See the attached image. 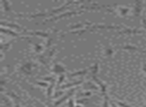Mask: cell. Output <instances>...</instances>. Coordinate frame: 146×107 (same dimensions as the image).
Returning a JSON list of instances; mask_svg holds the SVG:
<instances>
[{
    "label": "cell",
    "mask_w": 146,
    "mask_h": 107,
    "mask_svg": "<svg viewBox=\"0 0 146 107\" xmlns=\"http://www.w3.org/2000/svg\"><path fill=\"white\" fill-rule=\"evenodd\" d=\"M81 3H83V1H68V2H65V3H63L60 7L53 8V9H51V10L47 11V13H48V17H50V16L53 17V16H56V15L61 14L62 11L66 10V9L72 4H81Z\"/></svg>",
    "instance_id": "6da1fadb"
},
{
    "label": "cell",
    "mask_w": 146,
    "mask_h": 107,
    "mask_svg": "<svg viewBox=\"0 0 146 107\" xmlns=\"http://www.w3.org/2000/svg\"><path fill=\"white\" fill-rule=\"evenodd\" d=\"M84 11L83 10H76V11H68V12H65V13H61L59 15H56V16H53L51 18H47L45 21H43V24L47 22H53V21H57V20H60L62 18H65V17H70L73 16V15H79L82 14Z\"/></svg>",
    "instance_id": "7a4b0ae2"
},
{
    "label": "cell",
    "mask_w": 146,
    "mask_h": 107,
    "mask_svg": "<svg viewBox=\"0 0 146 107\" xmlns=\"http://www.w3.org/2000/svg\"><path fill=\"white\" fill-rule=\"evenodd\" d=\"M33 67H36V64L31 62V61H29V62L23 63V64L20 66V68H19V70H20L22 73H24L25 75H32Z\"/></svg>",
    "instance_id": "3957f363"
},
{
    "label": "cell",
    "mask_w": 146,
    "mask_h": 107,
    "mask_svg": "<svg viewBox=\"0 0 146 107\" xmlns=\"http://www.w3.org/2000/svg\"><path fill=\"white\" fill-rule=\"evenodd\" d=\"M75 90H76L75 88L72 89V90L69 91V92L67 93L66 95H64V96L61 97L60 99H58V100H57V101H55V103H54V104H53V106H52V107H57V106H59V105L62 104L63 102H65V101H66L67 99H70V98H71V96H72V95H73V93L75 92Z\"/></svg>",
    "instance_id": "277c9868"
},
{
    "label": "cell",
    "mask_w": 146,
    "mask_h": 107,
    "mask_svg": "<svg viewBox=\"0 0 146 107\" xmlns=\"http://www.w3.org/2000/svg\"><path fill=\"white\" fill-rule=\"evenodd\" d=\"M144 31L143 30H139V29H135V28H125L124 30H120L118 32L119 35H123V34H130V35H135V34H143Z\"/></svg>",
    "instance_id": "5b68a950"
},
{
    "label": "cell",
    "mask_w": 146,
    "mask_h": 107,
    "mask_svg": "<svg viewBox=\"0 0 146 107\" xmlns=\"http://www.w3.org/2000/svg\"><path fill=\"white\" fill-rule=\"evenodd\" d=\"M142 7H143V2L142 1H136L134 2L133 7V14L135 17H139L142 12Z\"/></svg>",
    "instance_id": "8992f818"
},
{
    "label": "cell",
    "mask_w": 146,
    "mask_h": 107,
    "mask_svg": "<svg viewBox=\"0 0 146 107\" xmlns=\"http://www.w3.org/2000/svg\"><path fill=\"white\" fill-rule=\"evenodd\" d=\"M51 71H52L54 74L62 75V74H65V72H66V69H65L64 67L60 64V63H55V64L53 65Z\"/></svg>",
    "instance_id": "52a82bcc"
},
{
    "label": "cell",
    "mask_w": 146,
    "mask_h": 107,
    "mask_svg": "<svg viewBox=\"0 0 146 107\" xmlns=\"http://www.w3.org/2000/svg\"><path fill=\"white\" fill-rule=\"evenodd\" d=\"M1 25H2V27H5L7 26L8 28H13V29H17V30H22V31H26L24 29V27L20 26V25L18 24H15V23H10V22H5V21H1Z\"/></svg>",
    "instance_id": "ba28073f"
},
{
    "label": "cell",
    "mask_w": 146,
    "mask_h": 107,
    "mask_svg": "<svg viewBox=\"0 0 146 107\" xmlns=\"http://www.w3.org/2000/svg\"><path fill=\"white\" fill-rule=\"evenodd\" d=\"M1 31H2L3 34H7V35H10V36H13V37H22V34H19V33L17 32H14L13 30H11V29L9 28H5V27H2L1 28Z\"/></svg>",
    "instance_id": "9c48e42d"
},
{
    "label": "cell",
    "mask_w": 146,
    "mask_h": 107,
    "mask_svg": "<svg viewBox=\"0 0 146 107\" xmlns=\"http://www.w3.org/2000/svg\"><path fill=\"white\" fill-rule=\"evenodd\" d=\"M82 83H84L83 80H78V81H75V82H71V83H67V84H63L60 88L62 89V90H64V89H66V88H70V87H75V86H77V85H81ZM60 88H59V89H60Z\"/></svg>",
    "instance_id": "30bf717a"
},
{
    "label": "cell",
    "mask_w": 146,
    "mask_h": 107,
    "mask_svg": "<svg viewBox=\"0 0 146 107\" xmlns=\"http://www.w3.org/2000/svg\"><path fill=\"white\" fill-rule=\"evenodd\" d=\"M91 69L89 68H85V69H81V70H78V71H75V72L73 73H70L69 74V77H76V76H80V75H85L88 71H90Z\"/></svg>",
    "instance_id": "8fae6325"
},
{
    "label": "cell",
    "mask_w": 146,
    "mask_h": 107,
    "mask_svg": "<svg viewBox=\"0 0 146 107\" xmlns=\"http://www.w3.org/2000/svg\"><path fill=\"white\" fill-rule=\"evenodd\" d=\"M121 49H123V50H128V51H139V52H143V51H142L141 49L138 48V47L133 46V45H129V44L122 46Z\"/></svg>",
    "instance_id": "7c38bea8"
},
{
    "label": "cell",
    "mask_w": 146,
    "mask_h": 107,
    "mask_svg": "<svg viewBox=\"0 0 146 107\" xmlns=\"http://www.w3.org/2000/svg\"><path fill=\"white\" fill-rule=\"evenodd\" d=\"M13 43V40H10L8 41V42H5V43H2V45H1V52L4 53L5 51L9 50L11 47V45H12Z\"/></svg>",
    "instance_id": "4fadbf2b"
},
{
    "label": "cell",
    "mask_w": 146,
    "mask_h": 107,
    "mask_svg": "<svg viewBox=\"0 0 146 107\" xmlns=\"http://www.w3.org/2000/svg\"><path fill=\"white\" fill-rule=\"evenodd\" d=\"M90 69H91V70H90V72H91L92 76H96V75H97V73H98V71H99V62L94 63V65L90 67Z\"/></svg>",
    "instance_id": "5bb4252c"
},
{
    "label": "cell",
    "mask_w": 146,
    "mask_h": 107,
    "mask_svg": "<svg viewBox=\"0 0 146 107\" xmlns=\"http://www.w3.org/2000/svg\"><path fill=\"white\" fill-rule=\"evenodd\" d=\"M54 84L55 83H51L48 87H47V92H46V95H47V101L50 100L51 97L52 96V91H53V88H54Z\"/></svg>",
    "instance_id": "9a60e30c"
},
{
    "label": "cell",
    "mask_w": 146,
    "mask_h": 107,
    "mask_svg": "<svg viewBox=\"0 0 146 107\" xmlns=\"http://www.w3.org/2000/svg\"><path fill=\"white\" fill-rule=\"evenodd\" d=\"M1 4H2V6H3V9H4V12H11V11H12V9H11V7H10V3H9L8 1L3 0V1H1Z\"/></svg>",
    "instance_id": "2e32d148"
},
{
    "label": "cell",
    "mask_w": 146,
    "mask_h": 107,
    "mask_svg": "<svg viewBox=\"0 0 146 107\" xmlns=\"http://www.w3.org/2000/svg\"><path fill=\"white\" fill-rule=\"evenodd\" d=\"M84 89L88 91V89H92V90H98V87L92 82H85L84 83Z\"/></svg>",
    "instance_id": "e0dca14e"
},
{
    "label": "cell",
    "mask_w": 146,
    "mask_h": 107,
    "mask_svg": "<svg viewBox=\"0 0 146 107\" xmlns=\"http://www.w3.org/2000/svg\"><path fill=\"white\" fill-rule=\"evenodd\" d=\"M113 53H114V50L112 49V47H105V49H104V51H103L104 56H106V57H111L112 55H113Z\"/></svg>",
    "instance_id": "ac0fdd59"
},
{
    "label": "cell",
    "mask_w": 146,
    "mask_h": 107,
    "mask_svg": "<svg viewBox=\"0 0 146 107\" xmlns=\"http://www.w3.org/2000/svg\"><path fill=\"white\" fill-rule=\"evenodd\" d=\"M33 47H34V51L38 55L42 53V51H43V46H42V45L38 44V43H34V44H33Z\"/></svg>",
    "instance_id": "d6986e66"
},
{
    "label": "cell",
    "mask_w": 146,
    "mask_h": 107,
    "mask_svg": "<svg viewBox=\"0 0 146 107\" xmlns=\"http://www.w3.org/2000/svg\"><path fill=\"white\" fill-rule=\"evenodd\" d=\"M65 80V74H62V75H60L59 76V79H58V82H57V86H56V90H58L59 88H60L61 86H62V83H63V81Z\"/></svg>",
    "instance_id": "ffe728a7"
},
{
    "label": "cell",
    "mask_w": 146,
    "mask_h": 107,
    "mask_svg": "<svg viewBox=\"0 0 146 107\" xmlns=\"http://www.w3.org/2000/svg\"><path fill=\"white\" fill-rule=\"evenodd\" d=\"M104 101H103V107H109V97H108L107 94H104Z\"/></svg>",
    "instance_id": "44dd1931"
},
{
    "label": "cell",
    "mask_w": 146,
    "mask_h": 107,
    "mask_svg": "<svg viewBox=\"0 0 146 107\" xmlns=\"http://www.w3.org/2000/svg\"><path fill=\"white\" fill-rule=\"evenodd\" d=\"M42 80L45 81V82L55 83V80H56V79H55L54 77H42Z\"/></svg>",
    "instance_id": "7402d4cb"
},
{
    "label": "cell",
    "mask_w": 146,
    "mask_h": 107,
    "mask_svg": "<svg viewBox=\"0 0 146 107\" xmlns=\"http://www.w3.org/2000/svg\"><path fill=\"white\" fill-rule=\"evenodd\" d=\"M115 103L116 104H118V106L119 107H132V106H130L129 104H126V103L122 102V101H115Z\"/></svg>",
    "instance_id": "603a6c76"
},
{
    "label": "cell",
    "mask_w": 146,
    "mask_h": 107,
    "mask_svg": "<svg viewBox=\"0 0 146 107\" xmlns=\"http://www.w3.org/2000/svg\"><path fill=\"white\" fill-rule=\"evenodd\" d=\"M80 97H87V96H91V92L90 91H85V92H80L79 93Z\"/></svg>",
    "instance_id": "cb8c5ba5"
},
{
    "label": "cell",
    "mask_w": 146,
    "mask_h": 107,
    "mask_svg": "<svg viewBox=\"0 0 146 107\" xmlns=\"http://www.w3.org/2000/svg\"><path fill=\"white\" fill-rule=\"evenodd\" d=\"M63 93H64L63 91H58V90H56V91H55V93H54V96H53V98H58V97L62 96Z\"/></svg>",
    "instance_id": "d4e9b609"
},
{
    "label": "cell",
    "mask_w": 146,
    "mask_h": 107,
    "mask_svg": "<svg viewBox=\"0 0 146 107\" xmlns=\"http://www.w3.org/2000/svg\"><path fill=\"white\" fill-rule=\"evenodd\" d=\"M35 84H37L38 86H42V87H48V83L43 81V82H39V81H36Z\"/></svg>",
    "instance_id": "484cf974"
},
{
    "label": "cell",
    "mask_w": 146,
    "mask_h": 107,
    "mask_svg": "<svg viewBox=\"0 0 146 107\" xmlns=\"http://www.w3.org/2000/svg\"><path fill=\"white\" fill-rule=\"evenodd\" d=\"M141 22H142V26L144 27V30L146 31V17L144 16L141 17Z\"/></svg>",
    "instance_id": "4316f807"
},
{
    "label": "cell",
    "mask_w": 146,
    "mask_h": 107,
    "mask_svg": "<svg viewBox=\"0 0 146 107\" xmlns=\"http://www.w3.org/2000/svg\"><path fill=\"white\" fill-rule=\"evenodd\" d=\"M34 103H35V107H45L43 103H41L40 101L38 100H34Z\"/></svg>",
    "instance_id": "83f0119b"
},
{
    "label": "cell",
    "mask_w": 146,
    "mask_h": 107,
    "mask_svg": "<svg viewBox=\"0 0 146 107\" xmlns=\"http://www.w3.org/2000/svg\"><path fill=\"white\" fill-rule=\"evenodd\" d=\"M88 102V99L87 98H82V99H78L77 103L78 104H84V103Z\"/></svg>",
    "instance_id": "f1b7e54d"
},
{
    "label": "cell",
    "mask_w": 146,
    "mask_h": 107,
    "mask_svg": "<svg viewBox=\"0 0 146 107\" xmlns=\"http://www.w3.org/2000/svg\"><path fill=\"white\" fill-rule=\"evenodd\" d=\"M68 107H75V105H74V100H73L72 98L69 99V101H68Z\"/></svg>",
    "instance_id": "f546056e"
},
{
    "label": "cell",
    "mask_w": 146,
    "mask_h": 107,
    "mask_svg": "<svg viewBox=\"0 0 146 107\" xmlns=\"http://www.w3.org/2000/svg\"><path fill=\"white\" fill-rule=\"evenodd\" d=\"M21 100H13V104H14V107H21L20 104H19V102H20Z\"/></svg>",
    "instance_id": "4dcf8cb0"
},
{
    "label": "cell",
    "mask_w": 146,
    "mask_h": 107,
    "mask_svg": "<svg viewBox=\"0 0 146 107\" xmlns=\"http://www.w3.org/2000/svg\"><path fill=\"white\" fill-rule=\"evenodd\" d=\"M110 105H111V107H117L116 106V103H115V101H110Z\"/></svg>",
    "instance_id": "1f68e13d"
},
{
    "label": "cell",
    "mask_w": 146,
    "mask_h": 107,
    "mask_svg": "<svg viewBox=\"0 0 146 107\" xmlns=\"http://www.w3.org/2000/svg\"><path fill=\"white\" fill-rule=\"evenodd\" d=\"M142 70H143V71H144V72H145V73H146V64H144V65H143V66H142Z\"/></svg>",
    "instance_id": "d6a6232c"
},
{
    "label": "cell",
    "mask_w": 146,
    "mask_h": 107,
    "mask_svg": "<svg viewBox=\"0 0 146 107\" xmlns=\"http://www.w3.org/2000/svg\"><path fill=\"white\" fill-rule=\"evenodd\" d=\"M145 99H146V97H145Z\"/></svg>",
    "instance_id": "836d02e7"
},
{
    "label": "cell",
    "mask_w": 146,
    "mask_h": 107,
    "mask_svg": "<svg viewBox=\"0 0 146 107\" xmlns=\"http://www.w3.org/2000/svg\"><path fill=\"white\" fill-rule=\"evenodd\" d=\"M145 107H146V106H145Z\"/></svg>",
    "instance_id": "e575fe53"
}]
</instances>
